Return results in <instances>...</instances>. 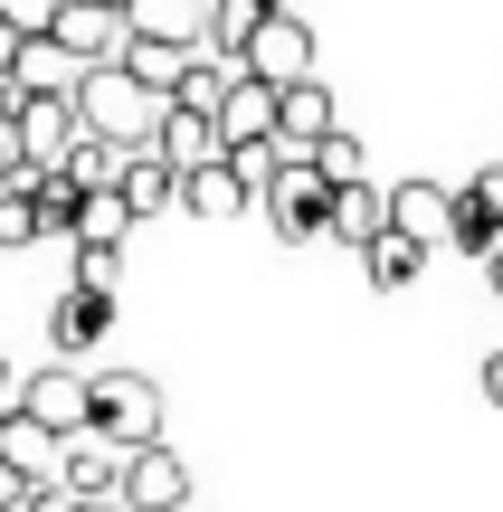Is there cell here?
<instances>
[{
	"label": "cell",
	"mask_w": 503,
	"mask_h": 512,
	"mask_svg": "<svg viewBox=\"0 0 503 512\" xmlns=\"http://www.w3.org/2000/svg\"><path fill=\"white\" fill-rule=\"evenodd\" d=\"M0 456H10L29 484H48V475H57V456H67V437H57L48 418H29V408H19V418H0Z\"/></svg>",
	"instance_id": "cell-19"
},
{
	"label": "cell",
	"mask_w": 503,
	"mask_h": 512,
	"mask_svg": "<svg viewBox=\"0 0 503 512\" xmlns=\"http://www.w3.org/2000/svg\"><path fill=\"white\" fill-rule=\"evenodd\" d=\"M19 95H29V86H19V76H0V133L19 124Z\"/></svg>",
	"instance_id": "cell-33"
},
{
	"label": "cell",
	"mask_w": 503,
	"mask_h": 512,
	"mask_svg": "<svg viewBox=\"0 0 503 512\" xmlns=\"http://www.w3.org/2000/svg\"><path fill=\"white\" fill-rule=\"evenodd\" d=\"M38 238H48V209H38V190L19 181L10 200H0V247H38Z\"/></svg>",
	"instance_id": "cell-26"
},
{
	"label": "cell",
	"mask_w": 503,
	"mask_h": 512,
	"mask_svg": "<svg viewBox=\"0 0 503 512\" xmlns=\"http://www.w3.org/2000/svg\"><path fill=\"white\" fill-rule=\"evenodd\" d=\"M181 209L190 219H247V209H257V190L238 181V162H200V171H181Z\"/></svg>",
	"instance_id": "cell-14"
},
{
	"label": "cell",
	"mask_w": 503,
	"mask_h": 512,
	"mask_svg": "<svg viewBox=\"0 0 503 512\" xmlns=\"http://www.w3.org/2000/svg\"><path fill=\"white\" fill-rule=\"evenodd\" d=\"M29 418H48L57 437H76V427H95V370H86V361L29 370Z\"/></svg>",
	"instance_id": "cell-6"
},
{
	"label": "cell",
	"mask_w": 503,
	"mask_h": 512,
	"mask_svg": "<svg viewBox=\"0 0 503 512\" xmlns=\"http://www.w3.org/2000/svg\"><path fill=\"white\" fill-rule=\"evenodd\" d=\"M475 389H485V399L503 408V351H485V370H475Z\"/></svg>",
	"instance_id": "cell-32"
},
{
	"label": "cell",
	"mask_w": 503,
	"mask_h": 512,
	"mask_svg": "<svg viewBox=\"0 0 503 512\" xmlns=\"http://www.w3.org/2000/svg\"><path fill=\"white\" fill-rule=\"evenodd\" d=\"M485 285H494V294H503V247H494V256H485Z\"/></svg>",
	"instance_id": "cell-36"
},
{
	"label": "cell",
	"mask_w": 503,
	"mask_h": 512,
	"mask_svg": "<svg viewBox=\"0 0 503 512\" xmlns=\"http://www.w3.org/2000/svg\"><path fill=\"white\" fill-rule=\"evenodd\" d=\"M124 503H133V512H181V503H190V465L171 456L162 437L133 446V465H124Z\"/></svg>",
	"instance_id": "cell-10"
},
{
	"label": "cell",
	"mask_w": 503,
	"mask_h": 512,
	"mask_svg": "<svg viewBox=\"0 0 503 512\" xmlns=\"http://www.w3.org/2000/svg\"><path fill=\"white\" fill-rule=\"evenodd\" d=\"M314 57H323V48H314V29H304L295 10H266V29L247 38L238 67H257L266 86H295V76H314Z\"/></svg>",
	"instance_id": "cell-5"
},
{
	"label": "cell",
	"mask_w": 503,
	"mask_h": 512,
	"mask_svg": "<svg viewBox=\"0 0 503 512\" xmlns=\"http://www.w3.org/2000/svg\"><path fill=\"white\" fill-rule=\"evenodd\" d=\"M67 285H95V294H114L124 285V247H95V238H76V275Z\"/></svg>",
	"instance_id": "cell-28"
},
{
	"label": "cell",
	"mask_w": 503,
	"mask_h": 512,
	"mask_svg": "<svg viewBox=\"0 0 503 512\" xmlns=\"http://www.w3.org/2000/svg\"><path fill=\"white\" fill-rule=\"evenodd\" d=\"M95 427H105L114 446H152L162 437V389H152L143 370H95Z\"/></svg>",
	"instance_id": "cell-3"
},
{
	"label": "cell",
	"mask_w": 503,
	"mask_h": 512,
	"mask_svg": "<svg viewBox=\"0 0 503 512\" xmlns=\"http://www.w3.org/2000/svg\"><path fill=\"white\" fill-rule=\"evenodd\" d=\"M19 408H29V370L0 361V418H19Z\"/></svg>",
	"instance_id": "cell-29"
},
{
	"label": "cell",
	"mask_w": 503,
	"mask_h": 512,
	"mask_svg": "<svg viewBox=\"0 0 503 512\" xmlns=\"http://www.w3.org/2000/svg\"><path fill=\"white\" fill-rule=\"evenodd\" d=\"M114 332V294H95V285H67L48 304V342H57V361H86L95 342Z\"/></svg>",
	"instance_id": "cell-9"
},
{
	"label": "cell",
	"mask_w": 503,
	"mask_h": 512,
	"mask_svg": "<svg viewBox=\"0 0 503 512\" xmlns=\"http://www.w3.org/2000/svg\"><path fill=\"white\" fill-rule=\"evenodd\" d=\"M76 238L124 247V238H133V200H124V190H86V200H76ZM76 238H67V247H76Z\"/></svg>",
	"instance_id": "cell-24"
},
{
	"label": "cell",
	"mask_w": 503,
	"mask_h": 512,
	"mask_svg": "<svg viewBox=\"0 0 503 512\" xmlns=\"http://www.w3.org/2000/svg\"><path fill=\"white\" fill-rule=\"evenodd\" d=\"M57 171H67L76 190H114V181H124V143H105V133H76V152H67Z\"/></svg>",
	"instance_id": "cell-25"
},
{
	"label": "cell",
	"mask_w": 503,
	"mask_h": 512,
	"mask_svg": "<svg viewBox=\"0 0 503 512\" xmlns=\"http://www.w3.org/2000/svg\"><path fill=\"white\" fill-rule=\"evenodd\" d=\"M390 228H409V238L447 247V228H456V190H447V181H399V190H390Z\"/></svg>",
	"instance_id": "cell-16"
},
{
	"label": "cell",
	"mask_w": 503,
	"mask_h": 512,
	"mask_svg": "<svg viewBox=\"0 0 503 512\" xmlns=\"http://www.w3.org/2000/svg\"><path fill=\"white\" fill-rule=\"evenodd\" d=\"M124 465H133V446H114L105 427H76L67 456H57V484L67 494H124Z\"/></svg>",
	"instance_id": "cell-8"
},
{
	"label": "cell",
	"mask_w": 503,
	"mask_h": 512,
	"mask_svg": "<svg viewBox=\"0 0 503 512\" xmlns=\"http://www.w3.org/2000/svg\"><path fill=\"white\" fill-rule=\"evenodd\" d=\"M475 190H485V200L503 209V162H485V171H475Z\"/></svg>",
	"instance_id": "cell-35"
},
{
	"label": "cell",
	"mask_w": 503,
	"mask_h": 512,
	"mask_svg": "<svg viewBox=\"0 0 503 512\" xmlns=\"http://www.w3.org/2000/svg\"><path fill=\"white\" fill-rule=\"evenodd\" d=\"M19 181H29V162H19V143H10V133H0V200H10Z\"/></svg>",
	"instance_id": "cell-30"
},
{
	"label": "cell",
	"mask_w": 503,
	"mask_h": 512,
	"mask_svg": "<svg viewBox=\"0 0 503 512\" xmlns=\"http://www.w3.org/2000/svg\"><path fill=\"white\" fill-rule=\"evenodd\" d=\"M276 105H285V86H266L257 67H238L228 95H219V133L228 143H266V133H276Z\"/></svg>",
	"instance_id": "cell-11"
},
{
	"label": "cell",
	"mask_w": 503,
	"mask_h": 512,
	"mask_svg": "<svg viewBox=\"0 0 503 512\" xmlns=\"http://www.w3.org/2000/svg\"><path fill=\"white\" fill-rule=\"evenodd\" d=\"M133 200V219H162V209H181V162H171V152H124V181H114Z\"/></svg>",
	"instance_id": "cell-15"
},
{
	"label": "cell",
	"mask_w": 503,
	"mask_h": 512,
	"mask_svg": "<svg viewBox=\"0 0 503 512\" xmlns=\"http://www.w3.org/2000/svg\"><path fill=\"white\" fill-rule=\"evenodd\" d=\"M57 38H67L86 67H105V57H124L133 19H124V0H57Z\"/></svg>",
	"instance_id": "cell-7"
},
{
	"label": "cell",
	"mask_w": 503,
	"mask_h": 512,
	"mask_svg": "<svg viewBox=\"0 0 503 512\" xmlns=\"http://www.w3.org/2000/svg\"><path fill=\"white\" fill-rule=\"evenodd\" d=\"M361 275H371L380 294H409L418 275H428V238H409V228H380V238L361 247Z\"/></svg>",
	"instance_id": "cell-18"
},
{
	"label": "cell",
	"mask_w": 503,
	"mask_h": 512,
	"mask_svg": "<svg viewBox=\"0 0 503 512\" xmlns=\"http://www.w3.org/2000/svg\"><path fill=\"white\" fill-rule=\"evenodd\" d=\"M76 114H86V133H105V143H124V152H143L152 133H162V114H171V95H152L143 76L124 67V57H105V67H86V76H76Z\"/></svg>",
	"instance_id": "cell-1"
},
{
	"label": "cell",
	"mask_w": 503,
	"mask_h": 512,
	"mask_svg": "<svg viewBox=\"0 0 503 512\" xmlns=\"http://www.w3.org/2000/svg\"><path fill=\"white\" fill-rule=\"evenodd\" d=\"M19 86H29V95H76V76H86V57H76L67 48V38H57V29H38L29 38V48H19Z\"/></svg>",
	"instance_id": "cell-17"
},
{
	"label": "cell",
	"mask_w": 503,
	"mask_h": 512,
	"mask_svg": "<svg viewBox=\"0 0 503 512\" xmlns=\"http://www.w3.org/2000/svg\"><path fill=\"white\" fill-rule=\"evenodd\" d=\"M133 38H181V48H209V0H124Z\"/></svg>",
	"instance_id": "cell-20"
},
{
	"label": "cell",
	"mask_w": 503,
	"mask_h": 512,
	"mask_svg": "<svg viewBox=\"0 0 503 512\" xmlns=\"http://www.w3.org/2000/svg\"><path fill=\"white\" fill-rule=\"evenodd\" d=\"M333 124H342V105L323 95V76H295V86H285V105H276V143H285V152L304 162V152H314V143H323Z\"/></svg>",
	"instance_id": "cell-12"
},
{
	"label": "cell",
	"mask_w": 503,
	"mask_h": 512,
	"mask_svg": "<svg viewBox=\"0 0 503 512\" xmlns=\"http://www.w3.org/2000/svg\"><path fill=\"white\" fill-rule=\"evenodd\" d=\"M257 209H266V228H276L285 247H314V238H333V181H323V162H314V152H304V162L285 152L276 190H266Z\"/></svg>",
	"instance_id": "cell-2"
},
{
	"label": "cell",
	"mask_w": 503,
	"mask_h": 512,
	"mask_svg": "<svg viewBox=\"0 0 503 512\" xmlns=\"http://www.w3.org/2000/svg\"><path fill=\"white\" fill-rule=\"evenodd\" d=\"M190 57H200V48H181V38H124V67L143 76L152 95H181V76H190Z\"/></svg>",
	"instance_id": "cell-22"
},
{
	"label": "cell",
	"mask_w": 503,
	"mask_h": 512,
	"mask_svg": "<svg viewBox=\"0 0 503 512\" xmlns=\"http://www.w3.org/2000/svg\"><path fill=\"white\" fill-rule=\"evenodd\" d=\"M19 48H29V29H19V19H0V76L19 67Z\"/></svg>",
	"instance_id": "cell-31"
},
{
	"label": "cell",
	"mask_w": 503,
	"mask_h": 512,
	"mask_svg": "<svg viewBox=\"0 0 503 512\" xmlns=\"http://www.w3.org/2000/svg\"><path fill=\"white\" fill-rule=\"evenodd\" d=\"M447 247H466L475 266H485V256L503 247V209H494V200H485V190H475V181L456 190V228H447Z\"/></svg>",
	"instance_id": "cell-23"
},
{
	"label": "cell",
	"mask_w": 503,
	"mask_h": 512,
	"mask_svg": "<svg viewBox=\"0 0 503 512\" xmlns=\"http://www.w3.org/2000/svg\"><path fill=\"white\" fill-rule=\"evenodd\" d=\"M380 228H390V190L342 181V190H333V238H342V247H371Z\"/></svg>",
	"instance_id": "cell-21"
},
{
	"label": "cell",
	"mask_w": 503,
	"mask_h": 512,
	"mask_svg": "<svg viewBox=\"0 0 503 512\" xmlns=\"http://www.w3.org/2000/svg\"><path fill=\"white\" fill-rule=\"evenodd\" d=\"M19 494H29V475H19V465L0 456V503H19Z\"/></svg>",
	"instance_id": "cell-34"
},
{
	"label": "cell",
	"mask_w": 503,
	"mask_h": 512,
	"mask_svg": "<svg viewBox=\"0 0 503 512\" xmlns=\"http://www.w3.org/2000/svg\"><path fill=\"white\" fill-rule=\"evenodd\" d=\"M152 152H171L181 171H200V162H219V152H228V133H219V114H209V105H181V95H171V114H162V133H152Z\"/></svg>",
	"instance_id": "cell-13"
},
{
	"label": "cell",
	"mask_w": 503,
	"mask_h": 512,
	"mask_svg": "<svg viewBox=\"0 0 503 512\" xmlns=\"http://www.w3.org/2000/svg\"><path fill=\"white\" fill-rule=\"evenodd\" d=\"M314 162H323V181L342 190V181H361V162H371V152H361V133H342V124H333V133L314 143Z\"/></svg>",
	"instance_id": "cell-27"
},
{
	"label": "cell",
	"mask_w": 503,
	"mask_h": 512,
	"mask_svg": "<svg viewBox=\"0 0 503 512\" xmlns=\"http://www.w3.org/2000/svg\"><path fill=\"white\" fill-rule=\"evenodd\" d=\"M76 133H86L76 95H19V124H10V143H19V162H29V171H57V162L76 152Z\"/></svg>",
	"instance_id": "cell-4"
}]
</instances>
